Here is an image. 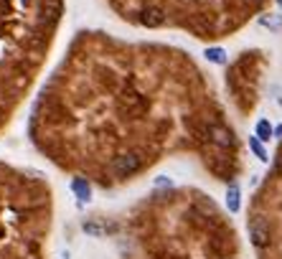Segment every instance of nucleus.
Returning <instances> with one entry per match:
<instances>
[{
	"mask_svg": "<svg viewBox=\"0 0 282 259\" xmlns=\"http://www.w3.org/2000/svg\"><path fill=\"white\" fill-rule=\"evenodd\" d=\"M257 135H259V140H269V135H272V127H269V122H259L257 125Z\"/></svg>",
	"mask_w": 282,
	"mask_h": 259,
	"instance_id": "0eeeda50",
	"label": "nucleus"
},
{
	"mask_svg": "<svg viewBox=\"0 0 282 259\" xmlns=\"http://www.w3.org/2000/svg\"><path fill=\"white\" fill-rule=\"evenodd\" d=\"M249 147H252V150H254L262 160H267V153H264V147L259 145V140H257V137H249Z\"/></svg>",
	"mask_w": 282,
	"mask_h": 259,
	"instance_id": "6e6552de",
	"label": "nucleus"
},
{
	"mask_svg": "<svg viewBox=\"0 0 282 259\" xmlns=\"http://www.w3.org/2000/svg\"><path fill=\"white\" fill-rule=\"evenodd\" d=\"M226 206H229L231 213L239 211V188H236V183H234V186H229V201H226Z\"/></svg>",
	"mask_w": 282,
	"mask_h": 259,
	"instance_id": "423d86ee",
	"label": "nucleus"
},
{
	"mask_svg": "<svg viewBox=\"0 0 282 259\" xmlns=\"http://www.w3.org/2000/svg\"><path fill=\"white\" fill-rule=\"evenodd\" d=\"M28 137L56 170L102 191L171 158L234 186L247 158L216 82L186 49L102 28L71 36L38 89Z\"/></svg>",
	"mask_w": 282,
	"mask_h": 259,
	"instance_id": "f257e3e1",
	"label": "nucleus"
},
{
	"mask_svg": "<svg viewBox=\"0 0 282 259\" xmlns=\"http://www.w3.org/2000/svg\"><path fill=\"white\" fill-rule=\"evenodd\" d=\"M267 71H269V54L262 49H244L226 64L224 92L236 117L247 120L257 112L264 97Z\"/></svg>",
	"mask_w": 282,
	"mask_h": 259,
	"instance_id": "39448f33",
	"label": "nucleus"
},
{
	"mask_svg": "<svg viewBox=\"0 0 282 259\" xmlns=\"http://www.w3.org/2000/svg\"><path fill=\"white\" fill-rule=\"evenodd\" d=\"M64 16L66 0H0V127L33 92Z\"/></svg>",
	"mask_w": 282,
	"mask_h": 259,
	"instance_id": "7ed1b4c3",
	"label": "nucleus"
},
{
	"mask_svg": "<svg viewBox=\"0 0 282 259\" xmlns=\"http://www.w3.org/2000/svg\"><path fill=\"white\" fill-rule=\"evenodd\" d=\"M137 31H173L201 44L234 39L279 0H102Z\"/></svg>",
	"mask_w": 282,
	"mask_h": 259,
	"instance_id": "20e7f679",
	"label": "nucleus"
},
{
	"mask_svg": "<svg viewBox=\"0 0 282 259\" xmlns=\"http://www.w3.org/2000/svg\"><path fill=\"white\" fill-rule=\"evenodd\" d=\"M125 231L132 259H236L229 218L198 188H155L132 208Z\"/></svg>",
	"mask_w": 282,
	"mask_h": 259,
	"instance_id": "f03ea898",
	"label": "nucleus"
}]
</instances>
